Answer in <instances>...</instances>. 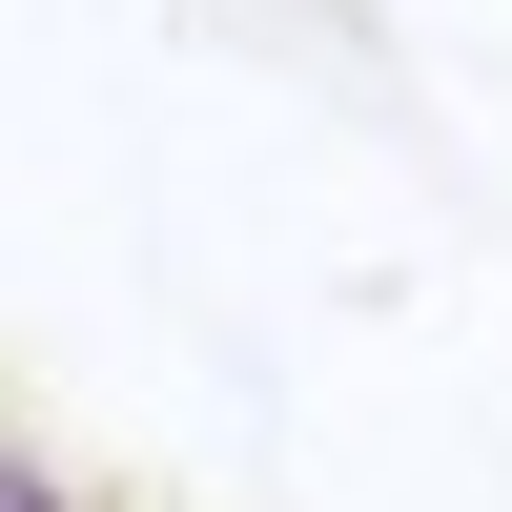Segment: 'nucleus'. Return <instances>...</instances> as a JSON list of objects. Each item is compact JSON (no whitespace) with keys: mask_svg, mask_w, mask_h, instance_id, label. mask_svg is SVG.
<instances>
[{"mask_svg":"<svg viewBox=\"0 0 512 512\" xmlns=\"http://www.w3.org/2000/svg\"><path fill=\"white\" fill-rule=\"evenodd\" d=\"M21 512H82V492H21Z\"/></svg>","mask_w":512,"mask_h":512,"instance_id":"1","label":"nucleus"}]
</instances>
